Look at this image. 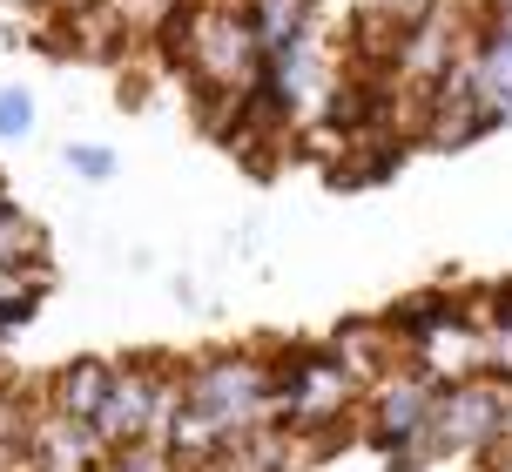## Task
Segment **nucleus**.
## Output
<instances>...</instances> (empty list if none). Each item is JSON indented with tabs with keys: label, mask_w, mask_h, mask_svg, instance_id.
<instances>
[{
	"label": "nucleus",
	"mask_w": 512,
	"mask_h": 472,
	"mask_svg": "<svg viewBox=\"0 0 512 472\" xmlns=\"http://www.w3.org/2000/svg\"><path fill=\"white\" fill-rule=\"evenodd\" d=\"M277 425V378H270V351L230 344V351H209L196 365H182V412L169 432V452L203 466L209 452H223L243 432Z\"/></svg>",
	"instance_id": "nucleus-1"
},
{
	"label": "nucleus",
	"mask_w": 512,
	"mask_h": 472,
	"mask_svg": "<svg viewBox=\"0 0 512 472\" xmlns=\"http://www.w3.org/2000/svg\"><path fill=\"white\" fill-rule=\"evenodd\" d=\"M182 412V365H162V358H115V385H108V405L95 432H102L108 452L122 446H169Z\"/></svg>",
	"instance_id": "nucleus-2"
},
{
	"label": "nucleus",
	"mask_w": 512,
	"mask_h": 472,
	"mask_svg": "<svg viewBox=\"0 0 512 472\" xmlns=\"http://www.w3.org/2000/svg\"><path fill=\"white\" fill-rule=\"evenodd\" d=\"M506 392L499 378H445L432 412V459H492L506 439Z\"/></svg>",
	"instance_id": "nucleus-3"
},
{
	"label": "nucleus",
	"mask_w": 512,
	"mask_h": 472,
	"mask_svg": "<svg viewBox=\"0 0 512 472\" xmlns=\"http://www.w3.org/2000/svg\"><path fill=\"white\" fill-rule=\"evenodd\" d=\"M465 75H472L479 122H486V129H506L512 122V14H472Z\"/></svg>",
	"instance_id": "nucleus-4"
},
{
	"label": "nucleus",
	"mask_w": 512,
	"mask_h": 472,
	"mask_svg": "<svg viewBox=\"0 0 512 472\" xmlns=\"http://www.w3.org/2000/svg\"><path fill=\"white\" fill-rule=\"evenodd\" d=\"M384 324H391V338L405 344V358H418L438 338L472 331V290H411V297H398L384 311Z\"/></svg>",
	"instance_id": "nucleus-5"
},
{
	"label": "nucleus",
	"mask_w": 512,
	"mask_h": 472,
	"mask_svg": "<svg viewBox=\"0 0 512 472\" xmlns=\"http://www.w3.org/2000/svg\"><path fill=\"white\" fill-rule=\"evenodd\" d=\"M108 385H115V358H68L61 371H48L41 405L61 412V419L95 425V419H102V405H108Z\"/></svg>",
	"instance_id": "nucleus-6"
},
{
	"label": "nucleus",
	"mask_w": 512,
	"mask_h": 472,
	"mask_svg": "<svg viewBox=\"0 0 512 472\" xmlns=\"http://www.w3.org/2000/svg\"><path fill=\"white\" fill-rule=\"evenodd\" d=\"M310 452L283 432V425H263V432H243V439H230L223 452H209L196 472H297Z\"/></svg>",
	"instance_id": "nucleus-7"
},
{
	"label": "nucleus",
	"mask_w": 512,
	"mask_h": 472,
	"mask_svg": "<svg viewBox=\"0 0 512 472\" xmlns=\"http://www.w3.org/2000/svg\"><path fill=\"white\" fill-rule=\"evenodd\" d=\"M48 263H21V270H0V338L7 331H21L27 317L41 311V297H48Z\"/></svg>",
	"instance_id": "nucleus-8"
},
{
	"label": "nucleus",
	"mask_w": 512,
	"mask_h": 472,
	"mask_svg": "<svg viewBox=\"0 0 512 472\" xmlns=\"http://www.w3.org/2000/svg\"><path fill=\"white\" fill-rule=\"evenodd\" d=\"M41 250H48V236H41V223L27 210H14L7 196H0V270H21V263H41Z\"/></svg>",
	"instance_id": "nucleus-9"
},
{
	"label": "nucleus",
	"mask_w": 512,
	"mask_h": 472,
	"mask_svg": "<svg viewBox=\"0 0 512 472\" xmlns=\"http://www.w3.org/2000/svg\"><path fill=\"white\" fill-rule=\"evenodd\" d=\"M102 472H196V466L176 459L169 446H122V452H108Z\"/></svg>",
	"instance_id": "nucleus-10"
},
{
	"label": "nucleus",
	"mask_w": 512,
	"mask_h": 472,
	"mask_svg": "<svg viewBox=\"0 0 512 472\" xmlns=\"http://www.w3.org/2000/svg\"><path fill=\"white\" fill-rule=\"evenodd\" d=\"M34 129V95L27 88H0V135H27Z\"/></svg>",
	"instance_id": "nucleus-11"
},
{
	"label": "nucleus",
	"mask_w": 512,
	"mask_h": 472,
	"mask_svg": "<svg viewBox=\"0 0 512 472\" xmlns=\"http://www.w3.org/2000/svg\"><path fill=\"white\" fill-rule=\"evenodd\" d=\"M68 169H75V176H88V183H108V176H115V156H108V149L75 142V149H68Z\"/></svg>",
	"instance_id": "nucleus-12"
},
{
	"label": "nucleus",
	"mask_w": 512,
	"mask_h": 472,
	"mask_svg": "<svg viewBox=\"0 0 512 472\" xmlns=\"http://www.w3.org/2000/svg\"><path fill=\"white\" fill-rule=\"evenodd\" d=\"M486 472H512V446H492V459H486Z\"/></svg>",
	"instance_id": "nucleus-13"
},
{
	"label": "nucleus",
	"mask_w": 512,
	"mask_h": 472,
	"mask_svg": "<svg viewBox=\"0 0 512 472\" xmlns=\"http://www.w3.org/2000/svg\"><path fill=\"white\" fill-rule=\"evenodd\" d=\"M479 14H512V0H472Z\"/></svg>",
	"instance_id": "nucleus-14"
},
{
	"label": "nucleus",
	"mask_w": 512,
	"mask_h": 472,
	"mask_svg": "<svg viewBox=\"0 0 512 472\" xmlns=\"http://www.w3.org/2000/svg\"><path fill=\"white\" fill-rule=\"evenodd\" d=\"M499 446H512V392H506V439H499Z\"/></svg>",
	"instance_id": "nucleus-15"
}]
</instances>
